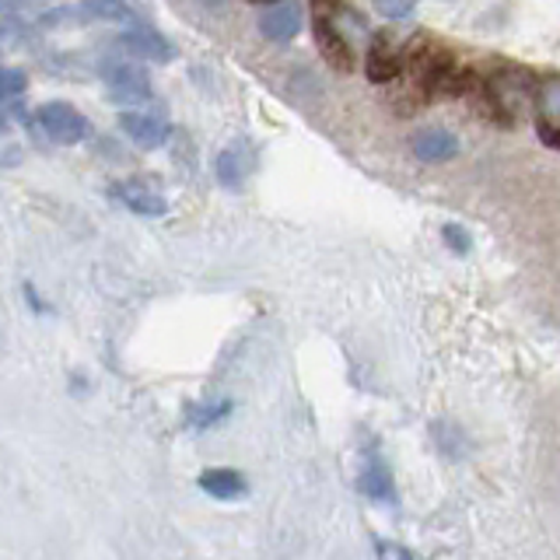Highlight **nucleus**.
I'll use <instances>...</instances> for the list:
<instances>
[{"instance_id": "f257e3e1", "label": "nucleus", "mask_w": 560, "mask_h": 560, "mask_svg": "<svg viewBox=\"0 0 560 560\" xmlns=\"http://www.w3.org/2000/svg\"><path fill=\"white\" fill-rule=\"evenodd\" d=\"M312 35L323 60L332 70L350 74L358 63V39L368 35V25L358 11H350L343 0H312Z\"/></svg>"}, {"instance_id": "f03ea898", "label": "nucleus", "mask_w": 560, "mask_h": 560, "mask_svg": "<svg viewBox=\"0 0 560 560\" xmlns=\"http://www.w3.org/2000/svg\"><path fill=\"white\" fill-rule=\"evenodd\" d=\"M35 122L39 130L52 140V144H81V140L92 137V119H88L81 109H74L70 102H46L35 113Z\"/></svg>"}, {"instance_id": "7ed1b4c3", "label": "nucleus", "mask_w": 560, "mask_h": 560, "mask_svg": "<svg viewBox=\"0 0 560 560\" xmlns=\"http://www.w3.org/2000/svg\"><path fill=\"white\" fill-rule=\"evenodd\" d=\"M102 81L109 84V95L119 105H140L151 98V78L144 67L127 63V60H105L102 63Z\"/></svg>"}, {"instance_id": "20e7f679", "label": "nucleus", "mask_w": 560, "mask_h": 560, "mask_svg": "<svg viewBox=\"0 0 560 560\" xmlns=\"http://www.w3.org/2000/svg\"><path fill=\"white\" fill-rule=\"evenodd\" d=\"M402 46L396 43L393 32H375L368 39V57H364V78L372 84H389L402 74Z\"/></svg>"}, {"instance_id": "39448f33", "label": "nucleus", "mask_w": 560, "mask_h": 560, "mask_svg": "<svg viewBox=\"0 0 560 560\" xmlns=\"http://www.w3.org/2000/svg\"><path fill=\"white\" fill-rule=\"evenodd\" d=\"M533 109H536V133L560 151V74H547L536 81Z\"/></svg>"}, {"instance_id": "423d86ee", "label": "nucleus", "mask_w": 560, "mask_h": 560, "mask_svg": "<svg viewBox=\"0 0 560 560\" xmlns=\"http://www.w3.org/2000/svg\"><path fill=\"white\" fill-rule=\"evenodd\" d=\"M119 46L127 49L130 57L148 60V63H172L175 60V46L151 25H133L130 32H122Z\"/></svg>"}, {"instance_id": "0eeeda50", "label": "nucleus", "mask_w": 560, "mask_h": 560, "mask_svg": "<svg viewBox=\"0 0 560 560\" xmlns=\"http://www.w3.org/2000/svg\"><path fill=\"white\" fill-rule=\"evenodd\" d=\"M119 130L127 133L137 148H144V151L162 148L165 140H168V122L162 116H154V113H144V109L119 113Z\"/></svg>"}, {"instance_id": "6e6552de", "label": "nucleus", "mask_w": 560, "mask_h": 560, "mask_svg": "<svg viewBox=\"0 0 560 560\" xmlns=\"http://www.w3.org/2000/svg\"><path fill=\"white\" fill-rule=\"evenodd\" d=\"M113 192H116V200L122 207H130L133 214H140V218H162V214H168V200L154 186H148V183H119Z\"/></svg>"}, {"instance_id": "1a4fd4ad", "label": "nucleus", "mask_w": 560, "mask_h": 560, "mask_svg": "<svg viewBox=\"0 0 560 560\" xmlns=\"http://www.w3.org/2000/svg\"><path fill=\"white\" fill-rule=\"evenodd\" d=\"M302 28V11H298L294 0H277L270 11H262L259 18V32L267 35L270 43H288Z\"/></svg>"}, {"instance_id": "9d476101", "label": "nucleus", "mask_w": 560, "mask_h": 560, "mask_svg": "<svg viewBox=\"0 0 560 560\" xmlns=\"http://www.w3.org/2000/svg\"><path fill=\"white\" fill-rule=\"evenodd\" d=\"M358 487H361V494H364V498H372V501H382V504H393V501H396L393 472H389V466H385L382 459H375V455L364 463Z\"/></svg>"}, {"instance_id": "9b49d317", "label": "nucleus", "mask_w": 560, "mask_h": 560, "mask_svg": "<svg viewBox=\"0 0 560 560\" xmlns=\"http://www.w3.org/2000/svg\"><path fill=\"white\" fill-rule=\"evenodd\" d=\"M410 148L420 162H448V158L459 151V140H455L448 130H420L410 140Z\"/></svg>"}, {"instance_id": "f8f14e48", "label": "nucleus", "mask_w": 560, "mask_h": 560, "mask_svg": "<svg viewBox=\"0 0 560 560\" xmlns=\"http://www.w3.org/2000/svg\"><path fill=\"white\" fill-rule=\"evenodd\" d=\"M200 490L214 501H235L245 494V477L238 469H203L200 472Z\"/></svg>"}, {"instance_id": "ddd939ff", "label": "nucleus", "mask_w": 560, "mask_h": 560, "mask_svg": "<svg viewBox=\"0 0 560 560\" xmlns=\"http://www.w3.org/2000/svg\"><path fill=\"white\" fill-rule=\"evenodd\" d=\"M249 172H253V154H249V148H245V144H235V148L221 151V158H218V179L224 186L238 189L245 179H249Z\"/></svg>"}, {"instance_id": "4468645a", "label": "nucleus", "mask_w": 560, "mask_h": 560, "mask_svg": "<svg viewBox=\"0 0 560 560\" xmlns=\"http://www.w3.org/2000/svg\"><path fill=\"white\" fill-rule=\"evenodd\" d=\"M81 11L98 22H133V11L127 0H81Z\"/></svg>"}, {"instance_id": "2eb2a0df", "label": "nucleus", "mask_w": 560, "mask_h": 560, "mask_svg": "<svg viewBox=\"0 0 560 560\" xmlns=\"http://www.w3.org/2000/svg\"><path fill=\"white\" fill-rule=\"evenodd\" d=\"M228 413H232V402H228V399H221V402H203V407H192L189 410V428H197V431L214 428V424H221Z\"/></svg>"}, {"instance_id": "dca6fc26", "label": "nucleus", "mask_w": 560, "mask_h": 560, "mask_svg": "<svg viewBox=\"0 0 560 560\" xmlns=\"http://www.w3.org/2000/svg\"><path fill=\"white\" fill-rule=\"evenodd\" d=\"M28 88V74L18 67H0V102L18 98Z\"/></svg>"}, {"instance_id": "f3484780", "label": "nucleus", "mask_w": 560, "mask_h": 560, "mask_svg": "<svg viewBox=\"0 0 560 560\" xmlns=\"http://www.w3.org/2000/svg\"><path fill=\"white\" fill-rule=\"evenodd\" d=\"M372 4L382 18H389V22H407V18H413V0H372Z\"/></svg>"}, {"instance_id": "a211bd4d", "label": "nucleus", "mask_w": 560, "mask_h": 560, "mask_svg": "<svg viewBox=\"0 0 560 560\" xmlns=\"http://www.w3.org/2000/svg\"><path fill=\"white\" fill-rule=\"evenodd\" d=\"M442 235H445V242L452 245L455 253H469V232H466L463 224H445Z\"/></svg>"}, {"instance_id": "6ab92c4d", "label": "nucleus", "mask_w": 560, "mask_h": 560, "mask_svg": "<svg viewBox=\"0 0 560 560\" xmlns=\"http://www.w3.org/2000/svg\"><path fill=\"white\" fill-rule=\"evenodd\" d=\"M22 8H25V0H0V14H14Z\"/></svg>"}, {"instance_id": "aec40b11", "label": "nucleus", "mask_w": 560, "mask_h": 560, "mask_svg": "<svg viewBox=\"0 0 560 560\" xmlns=\"http://www.w3.org/2000/svg\"><path fill=\"white\" fill-rule=\"evenodd\" d=\"M8 39H11V28H8V25H0V49H4Z\"/></svg>"}, {"instance_id": "412c9836", "label": "nucleus", "mask_w": 560, "mask_h": 560, "mask_svg": "<svg viewBox=\"0 0 560 560\" xmlns=\"http://www.w3.org/2000/svg\"><path fill=\"white\" fill-rule=\"evenodd\" d=\"M396 560H413V557H410L407 550H399V553H396Z\"/></svg>"}, {"instance_id": "4be33fe9", "label": "nucleus", "mask_w": 560, "mask_h": 560, "mask_svg": "<svg viewBox=\"0 0 560 560\" xmlns=\"http://www.w3.org/2000/svg\"><path fill=\"white\" fill-rule=\"evenodd\" d=\"M249 4H277V0H249Z\"/></svg>"}, {"instance_id": "5701e85b", "label": "nucleus", "mask_w": 560, "mask_h": 560, "mask_svg": "<svg viewBox=\"0 0 560 560\" xmlns=\"http://www.w3.org/2000/svg\"><path fill=\"white\" fill-rule=\"evenodd\" d=\"M203 4H221V0H203Z\"/></svg>"}]
</instances>
